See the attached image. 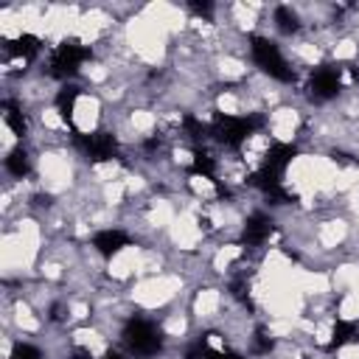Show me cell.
<instances>
[{"instance_id": "obj_1", "label": "cell", "mask_w": 359, "mask_h": 359, "mask_svg": "<svg viewBox=\"0 0 359 359\" xmlns=\"http://www.w3.org/2000/svg\"><path fill=\"white\" fill-rule=\"evenodd\" d=\"M264 126V118L261 115H250V118H233V115H216L213 123H210V135L224 143V146H233L238 149L255 129Z\"/></svg>"}, {"instance_id": "obj_2", "label": "cell", "mask_w": 359, "mask_h": 359, "mask_svg": "<svg viewBox=\"0 0 359 359\" xmlns=\"http://www.w3.org/2000/svg\"><path fill=\"white\" fill-rule=\"evenodd\" d=\"M250 50H252V59L258 62V67L264 73H269L272 79H278V81H292L294 79L292 67L286 65V59L280 56V50H278L275 42H269L264 36H252L250 39Z\"/></svg>"}, {"instance_id": "obj_3", "label": "cell", "mask_w": 359, "mask_h": 359, "mask_svg": "<svg viewBox=\"0 0 359 359\" xmlns=\"http://www.w3.org/2000/svg\"><path fill=\"white\" fill-rule=\"evenodd\" d=\"M123 342L129 345L132 353H140V356H151L160 351L163 345V337L160 331L149 323V320H129L126 328H123Z\"/></svg>"}, {"instance_id": "obj_4", "label": "cell", "mask_w": 359, "mask_h": 359, "mask_svg": "<svg viewBox=\"0 0 359 359\" xmlns=\"http://www.w3.org/2000/svg\"><path fill=\"white\" fill-rule=\"evenodd\" d=\"M90 56V50L81 45V42H76V39H65L56 50H53V59H50V76H56V79H67V76H73L79 67H81V62Z\"/></svg>"}, {"instance_id": "obj_5", "label": "cell", "mask_w": 359, "mask_h": 359, "mask_svg": "<svg viewBox=\"0 0 359 359\" xmlns=\"http://www.w3.org/2000/svg\"><path fill=\"white\" fill-rule=\"evenodd\" d=\"M79 146L87 151L90 160L101 163V160H112L118 154V143L109 132H93V135H81L79 137Z\"/></svg>"}, {"instance_id": "obj_6", "label": "cell", "mask_w": 359, "mask_h": 359, "mask_svg": "<svg viewBox=\"0 0 359 359\" xmlns=\"http://www.w3.org/2000/svg\"><path fill=\"white\" fill-rule=\"evenodd\" d=\"M309 90L314 98L320 101H328L339 93V70L337 67H320L311 73V81H309Z\"/></svg>"}, {"instance_id": "obj_7", "label": "cell", "mask_w": 359, "mask_h": 359, "mask_svg": "<svg viewBox=\"0 0 359 359\" xmlns=\"http://www.w3.org/2000/svg\"><path fill=\"white\" fill-rule=\"evenodd\" d=\"M294 157H297V149H294V146H289V143H278V146H272V149L266 151V157H264V171L280 177L283 168H286Z\"/></svg>"}, {"instance_id": "obj_8", "label": "cell", "mask_w": 359, "mask_h": 359, "mask_svg": "<svg viewBox=\"0 0 359 359\" xmlns=\"http://www.w3.org/2000/svg\"><path fill=\"white\" fill-rule=\"evenodd\" d=\"M269 233H272V219L264 216V213H252L247 219V224H244L241 238H244V244H261Z\"/></svg>"}, {"instance_id": "obj_9", "label": "cell", "mask_w": 359, "mask_h": 359, "mask_svg": "<svg viewBox=\"0 0 359 359\" xmlns=\"http://www.w3.org/2000/svg\"><path fill=\"white\" fill-rule=\"evenodd\" d=\"M129 244V236L123 230H101L95 238H93V247L101 252V255H115L118 250H123Z\"/></svg>"}, {"instance_id": "obj_10", "label": "cell", "mask_w": 359, "mask_h": 359, "mask_svg": "<svg viewBox=\"0 0 359 359\" xmlns=\"http://www.w3.org/2000/svg\"><path fill=\"white\" fill-rule=\"evenodd\" d=\"M6 50L14 53V56H25V59H31V56H36V50H39V39L31 36V34H22V36L11 39V42L6 45Z\"/></svg>"}, {"instance_id": "obj_11", "label": "cell", "mask_w": 359, "mask_h": 359, "mask_svg": "<svg viewBox=\"0 0 359 359\" xmlns=\"http://www.w3.org/2000/svg\"><path fill=\"white\" fill-rule=\"evenodd\" d=\"M76 98H79V87L67 84V87L59 90V95H56V107H59V115H62L65 121L73 118V104H76Z\"/></svg>"}, {"instance_id": "obj_12", "label": "cell", "mask_w": 359, "mask_h": 359, "mask_svg": "<svg viewBox=\"0 0 359 359\" xmlns=\"http://www.w3.org/2000/svg\"><path fill=\"white\" fill-rule=\"evenodd\" d=\"M353 334H356L353 323L337 320V325H334V331H331V342H328V351H337V348H342L345 342H351V339H353Z\"/></svg>"}, {"instance_id": "obj_13", "label": "cell", "mask_w": 359, "mask_h": 359, "mask_svg": "<svg viewBox=\"0 0 359 359\" xmlns=\"http://www.w3.org/2000/svg\"><path fill=\"white\" fill-rule=\"evenodd\" d=\"M6 168H8L14 177L28 174V154H25V149H14V151H8V157H6Z\"/></svg>"}, {"instance_id": "obj_14", "label": "cell", "mask_w": 359, "mask_h": 359, "mask_svg": "<svg viewBox=\"0 0 359 359\" xmlns=\"http://www.w3.org/2000/svg\"><path fill=\"white\" fill-rule=\"evenodd\" d=\"M275 22H278V28H280L283 34L297 31V14H294L289 6H278V8H275Z\"/></svg>"}, {"instance_id": "obj_15", "label": "cell", "mask_w": 359, "mask_h": 359, "mask_svg": "<svg viewBox=\"0 0 359 359\" xmlns=\"http://www.w3.org/2000/svg\"><path fill=\"white\" fill-rule=\"evenodd\" d=\"M3 109H6V123L14 129V135H20V137H22V135H25V129H28L25 115H22V112H20L14 104H8V101L3 104Z\"/></svg>"}, {"instance_id": "obj_16", "label": "cell", "mask_w": 359, "mask_h": 359, "mask_svg": "<svg viewBox=\"0 0 359 359\" xmlns=\"http://www.w3.org/2000/svg\"><path fill=\"white\" fill-rule=\"evenodd\" d=\"M191 171H194V174H202V177H213V174H216V160H213L208 151H196Z\"/></svg>"}, {"instance_id": "obj_17", "label": "cell", "mask_w": 359, "mask_h": 359, "mask_svg": "<svg viewBox=\"0 0 359 359\" xmlns=\"http://www.w3.org/2000/svg\"><path fill=\"white\" fill-rule=\"evenodd\" d=\"M182 126H185V132H188L194 140H202V137H205V132H210V129H208V126H202V123H199L194 115H185Z\"/></svg>"}, {"instance_id": "obj_18", "label": "cell", "mask_w": 359, "mask_h": 359, "mask_svg": "<svg viewBox=\"0 0 359 359\" xmlns=\"http://www.w3.org/2000/svg\"><path fill=\"white\" fill-rule=\"evenodd\" d=\"M11 359H42V353L34 348V345H25V342H17L11 348Z\"/></svg>"}, {"instance_id": "obj_19", "label": "cell", "mask_w": 359, "mask_h": 359, "mask_svg": "<svg viewBox=\"0 0 359 359\" xmlns=\"http://www.w3.org/2000/svg\"><path fill=\"white\" fill-rule=\"evenodd\" d=\"M269 348H272V339H269L264 331H258V334H255V351H258V353H266Z\"/></svg>"}, {"instance_id": "obj_20", "label": "cell", "mask_w": 359, "mask_h": 359, "mask_svg": "<svg viewBox=\"0 0 359 359\" xmlns=\"http://www.w3.org/2000/svg\"><path fill=\"white\" fill-rule=\"evenodd\" d=\"M205 359H241L238 353H216L210 348H205Z\"/></svg>"}, {"instance_id": "obj_21", "label": "cell", "mask_w": 359, "mask_h": 359, "mask_svg": "<svg viewBox=\"0 0 359 359\" xmlns=\"http://www.w3.org/2000/svg\"><path fill=\"white\" fill-rule=\"evenodd\" d=\"M191 8H194L196 14H205V17L213 11V6H210V3H199V0H194V3H191Z\"/></svg>"}, {"instance_id": "obj_22", "label": "cell", "mask_w": 359, "mask_h": 359, "mask_svg": "<svg viewBox=\"0 0 359 359\" xmlns=\"http://www.w3.org/2000/svg\"><path fill=\"white\" fill-rule=\"evenodd\" d=\"M233 294H236L238 300H247V283H244V280H238V283L233 286Z\"/></svg>"}, {"instance_id": "obj_23", "label": "cell", "mask_w": 359, "mask_h": 359, "mask_svg": "<svg viewBox=\"0 0 359 359\" xmlns=\"http://www.w3.org/2000/svg\"><path fill=\"white\" fill-rule=\"evenodd\" d=\"M50 317H53V320H62V317H65V306H62V303H53Z\"/></svg>"}, {"instance_id": "obj_24", "label": "cell", "mask_w": 359, "mask_h": 359, "mask_svg": "<svg viewBox=\"0 0 359 359\" xmlns=\"http://www.w3.org/2000/svg\"><path fill=\"white\" fill-rule=\"evenodd\" d=\"M104 359H126V356H123L121 351H107V353H104Z\"/></svg>"}]
</instances>
